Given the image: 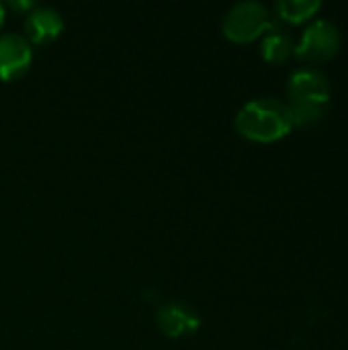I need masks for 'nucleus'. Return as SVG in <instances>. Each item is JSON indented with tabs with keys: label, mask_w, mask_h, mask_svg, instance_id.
<instances>
[{
	"label": "nucleus",
	"mask_w": 348,
	"mask_h": 350,
	"mask_svg": "<svg viewBox=\"0 0 348 350\" xmlns=\"http://www.w3.org/2000/svg\"><path fill=\"white\" fill-rule=\"evenodd\" d=\"M236 131L258 144H271L283 139L291 129V111L287 103L279 98H256L246 103L236 115Z\"/></svg>",
	"instance_id": "1"
},
{
	"label": "nucleus",
	"mask_w": 348,
	"mask_h": 350,
	"mask_svg": "<svg viewBox=\"0 0 348 350\" xmlns=\"http://www.w3.org/2000/svg\"><path fill=\"white\" fill-rule=\"evenodd\" d=\"M273 27L269 10L260 2H240L224 18V35L234 43H250Z\"/></svg>",
	"instance_id": "2"
},
{
	"label": "nucleus",
	"mask_w": 348,
	"mask_h": 350,
	"mask_svg": "<svg viewBox=\"0 0 348 350\" xmlns=\"http://www.w3.org/2000/svg\"><path fill=\"white\" fill-rule=\"evenodd\" d=\"M340 49V31L334 23L330 21H316L312 23L299 43L295 45V55L299 59H308V62H326L330 57H334Z\"/></svg>",
	"instance_id": "3"
},
{
	"label": "nucleus",
	"mask_w": 348,
	"mask_h": 350,
	"mask_svg": "<svg viewBox=\"0 0 348 350\" xmlns=\"http://www.w3.org/2000/svg\"><path fill=\"white\" fill-rule=\"evenodd\" d=\"M287 105H299V103H316V105H328L330 103V82L326 74H322L316 68H302L293 72L287 80Z\"/></svg>",
	"instance_id": "4"
},
{
	"label": "nucleus",
	"mask_w": 348,
	"mask_h": 350,
	"mask_svg": "<svg viewBox=\"0 0 348 350\" xmlns=\"http://www.w3.org/2000/svg\"><path fill=\"white\" fill-rule=\"evenodd\" d=\"M33 62V45L16 33L0 35V80L14 82L23 78Z\"/></svg>",
	"instance_id": "5"
},
{
	"label": "nucleus",
	"mask_w": 348,
	"mask_h": 350,
	"mask_svg": "<svg viewBox=\"0 0 348 350\" xmlns=\"http://www.w3.org/2000/svg\"><path fill=\"white\" fill-rule=\"evenodd\" d=\"M156 324H158V328H160V332L164 336H168V338H185V336L195 334L201 328V316L189 304L170 301V304H164L158 310Z\"/></svg>",
	"instance_id": "6"
},
{
	"label": "nucleus",
	"mask_w": 348,
	"mask_h": 350,
	"mask_svg": "<svg viewBox=\"0 0 348 350\" xmlns=\"http://www.w3.org/2000/svg\"><path fill=\"white\" fill-rule=\"evenodd\" d=\"M64 31L62 14L51 6H35L25 18V39L31 45H47L55 41Z\"/></svg>",
	"instance_id": "7"
},
{
	"label": "nucleus",
	"mask_w": 348,
	"mask_h": 350,
	"mask_svg": "<svg viewBox=\"0 0 348 350\" xmlns=\"http://www.w3.org/2000/svg\"><path fill=\"white\" fill-rule=\"evenodd\" d=\"M263 57L271 64H283L287 62L293 51H295V45L291 41V37L287 33H283L281 29H277L275 25L265 33V39H263Z\"/></svg>",
	"instance_id": "8"
},
{
	"label": "nucleus",
	"mask_w": 348,
	"mask_h": 350,
	"mask_svg": "<svg viewBox=\"0 0 348 350\" xmlns=\"http://www.w3.org/2000/svg\"><path fill=\"white\" fill-rule=\"evenodd\" d=\"M275 8L283 21L304 23V21L312 18L322 8V2H318V0H281V2H277Z\"/></svg>",
	"instance_id": "9"
},
{
	"label": "nucleus",
	"mask_w": 348,
	"mask_h": 350,
	"mask_svg": "<svg viewBox=\"0 0 348 350\" xmlns=\"http://www.w3.org/2000/svg\"><path fill=\"white\" fill-rule=\"evenodd\" d=\"M4 21H6V8H4V4L0 2V29H2Z\"/></svg>",
	"instance_id": "10"
}]
</instances>
